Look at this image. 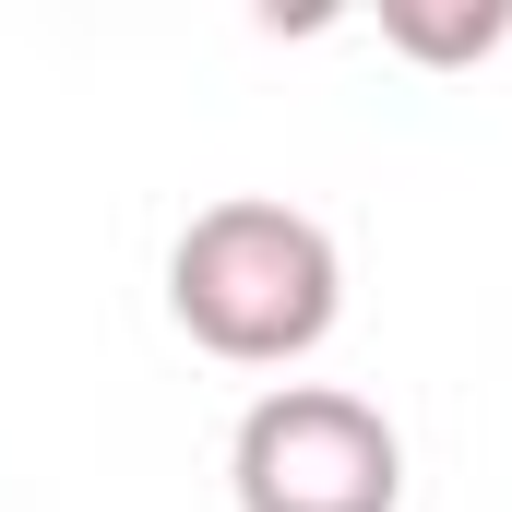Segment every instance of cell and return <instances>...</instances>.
<instances>
[{
  "label": "cell",
  "instance_id": "6da1fadb",
  "mask_svg": "<svg viewBox=\"0 0 512 512\" xmlns=\"http://www.w3.org/2000/svg\"><path fill=\"white\" fill-rule=\"evenodd\" d=\"M346 310V251L322 215L274 203V191H227L179 227L167 251V322L227 358V370H298Z\"/></svg>",
  "mask_w": 512,
  "mask_h": 512
},
{
  "label": "cell",
  "instance_id": "7a4b0ae2",
  "mask_svg": "<svg viewBox=\"0 0 512 512\" xmlns=\"http://www.w3.org/2000/svg\"><path fill=\"white\" fill-rule=\"evenodd\" d=\"M227 489L239 512H405V429L346 382H274L227 441Z\"/></svg>",
  "mask_w": 512,
  "mask_h": 512
},
{
  "label": "cell",
  "instance_id": "3957f363",
  "mask_svg": "<svg viewBox=\"0 0 512 512\" xmlns=\"http://www.w3.org/2000/svg\"><path fill=\"white\" fill-rule=\"evenodd\" d=\"M512 36V0H382V48L429 60V72H465Z\"/></svg>",
  "mask_w": 512,
  "mask_h": 512
}]
</instances>
